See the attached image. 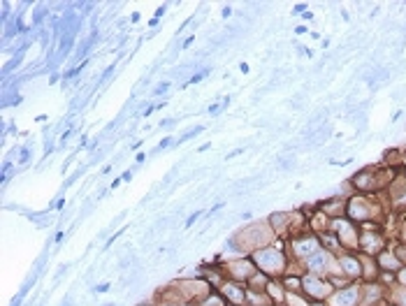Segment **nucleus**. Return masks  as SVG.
Instances as JSON below:
<instances>
[{
  "instance_id": "obj_7",
  "label": "nucleus",
  "mask_w": 406,
  "mask_h": 306,
  "mask_svg": "<svg viewBox=\"0 0 406 306\" xmlns=\"http://www.w3.org/2000/svg\"><path fill=\"white\" fill-rule=\"evenodd\" d=\"M341 267H344V272L351 274V276H358L360 274V265H358V260L355 258H344L341 260Z\"/></svg>"
},
{
  "instance_id": "obj_9",
  "label": "nucleus",
  "mask_w": 406,
  "mask_h": 306,
  "mask_svg": "<svg viewBox=\"0 0 406 306\" xmlns=\"http://www.w3.org/2000/svg\"><path fill=\"white\" fill-rule=\"evenodd\" d=\"M288 300H290V304H292V306H306L304 302H302V300H297V297H292V295H290V297H288Z\"/></svg>"
},
{
  "instance_id": "obj_2",
  "label": "nucleus",
  "mask_w": 406,
  "mask_h": 306,
  "mask_svg": "<svg viewBox=\"0 0 406 306\" xmlns=\"http://www.w3.org/2000/svg\"><path fill=\"white\" fill-rule=\"evenodd\" d=\"M355 302H358V290L355 288H346V290L334 295L332 306H355Z\"/></svg>"
},
{
  "instance_id": "obj_4",
  "label": "nucleus",
  "mask_w": 406,
  "mask_h": 306,
  "mask_svg": "<svg viewBox=\"0 0 406 306\" xmlns=\"http://www.w3.org/2000/svg\"><path fill=\"white\" fill-rule=\"evenodd\" d=\"M302 286H304V288H306V293L313 295L316 300H320V297H325V295L330 293V288L323 286V283H320V281H316V279H306L304 283H302Z\"/></svg>"
},
{
  "instance_id": "obj_11",
  "label": "nucleus",
  "mask_w": 406,
  "mask_h": 306,
  "mask_svg": "<svg viewBox=\"0 0 406 306\" xmlns=\"http://www.w3.org/2000/svg\"><path fill=\"white\" fill-rule=\"evenodd\" d=\"M400 281H404V283H406V269H404V272H400Z\"/></svg>"
},
{
  "instance_id": "obj_8",
  "label": "nucleus",
  "mask_w": 406,
  "mask_h": 306,
  "mask_svg": "<svg viewBox=\"0 0 406 306\" xmlns=\"http://www.w3.org/2000/svg\"><path fill=\"white\" fill-rule=\"evenodd\" d=\"M228 295H230L232 300H242V290H235V286H228Z\"/></svg>"
},
{
  "instance_id": "obj_6",
  "label": "nucleus",
  "mask_w": 406,
  "mask_h": 306,
  "mask_svg": "<svg viewBox=\"0 0 406 306\" xmlns=\"http://www.w3.org/2000/svg\"><path fill=\"white\" fill-rule=\"evenodd\" d=\"M348 216H353V218H367V216H369V209H367L362 202L355 200L348 204Z\"/></svg>"
},
{
  "instance_id": "obj_10",
  "label": "nucleus",
  "mask_w": 406,
  "mask_h": 306,
  "mask_svg": "<svg viewBox=\"0 0 406 306\" xmlns=\"http://www.w3.org/2000/svg\"><path fill=\"white\" fill-rule=\"evenodd\" d=\"M109 290V283H102V286H98V293H107Z\"/></svg>"
},
{
  "instance_id": "obj_5",
  "label": "nucleus",
  "mask_w": 406,
  "mask_h": 306,
  "mask_svg": "<svg viewBox=\"0 0 406 306\" xmlns=\"http://www.w3.org/2000/svg\"><path fill=\"white\" fill-rule=\"evenodd\" d=\"M295 248H297L299 255H316L318 253V241L313 239V237H309V239H299V241H295Z\"/></svg>"
},
{
  "instance_id": "obj_1",
  "label": "nucleus",
  "mask_w": 406,
  "mask_h": 306,
  "mask_svg": "<svg viewBox=\"0 0 406 306\" xmlns=\"http://www.w3.org/2000/svg\"><path fill=\"white\" fill-rule=\"evenodd\" d=\"M256 262L260 265V269L267 272V274H278L281 269H283V255L278 253V251H271V248H267V251H258Z\"/></svg>"
},
{
  "instance_id": "obj_3",
  "label": "nucleus",
  "mask_w": 406,
  "mask_h": 306,
  "mask_svg": "<svg viewBox=\"0 0 406 306\" xmlns=\"http://www.w3.org/2000/svg\"><path fill=\"white\" fill-rule=\"evenodd\" d=\"M327 267H330V255L327 253H316V255H311L309 258V269H311L313 274H323V272H327Z\"/></svg>"
}]
</instances>
